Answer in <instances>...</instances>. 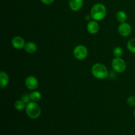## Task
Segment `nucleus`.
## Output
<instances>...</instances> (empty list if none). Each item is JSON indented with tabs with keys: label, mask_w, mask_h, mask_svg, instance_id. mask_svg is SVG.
Listing matches in <instances>:
<instances>
[{
	"label": "nucleus",
	"mask_w": 135,
	"mask_h": 135,
	"mask_svg": "<svg viewBox=\"0 0 135 135\" xmlns=\"http://www.w3.org/2000/svg\"><path fill=\"white\" fill-rule=\"evenodd\" d=\"M107 9L105 5L102 3H96L92 7L90 11L91 18L96 21H102L105 17Z\"/></svg>",
	"instance_id": "1"
},
{
	"label": "nucleus",
	"mask_w": 135,
	"mask_h": 135,
	"mask_svg": "<svg viewBox=\"0 0 135 135\" xmlns=\"http://www.w3.org/2000/svg\"><path fill=\"white\" fill-rule=\"evenodd\" d=\"M25 111L27 115L32 119L38 118L40 116L41 112H42L40 106L37 104V102L32 101L26 104Z\"/></svg>",
	"instance_id": "2"
},
{
	"label": "nucleus",
	"mask_w": 135,
	"mask_h": 135,
	"mask_svg": "<svg viewBox=\"0 0 135 135\" xmlns=\"http://www.w3.org/2000/svg\"><path fill=\"white\" fill-rule=\"evenodd\" d=\"M92 73L96 79L102 80L108 77V70L104 64L98 63L92 66Z\"/></svg>",
	"instance_id": "3"
},
{
	"label": "nucleus",
	"mask_w": 135,
	"mask_h": 135,
	"mask_svg": "<svg viewBox=\"0 0 135 135\" xmlns=\"http://www.w3.org/2000/svg\"><path fill=\"white\" fill-rule=\"evenodd\" d=\"M112 66L113 70L117 73L124 72L127 69L126 63L121 57H115L112 62Z\"/></svg>",
	"instance_id": "4"
},
{
	"label": "nucleus",
	"mask_w": 135,
	"mask_h": 135,
	"mask_svg": "<svg viewBox=\"0 0 135 135\" xmlns=\"http://www.w3.org/2000/svg\"><path fill=\"white\" fill-rule=\"evenodd\" d=\"M73 55L78 60H83L88 55V50L84 45H78L74 49Z\"/></svg>",
	"instance_id": "5"
},
{
	"label": "nucleus",
	"mask_w": 135,
	"mask_h": 135,
	"mask_svg": "<svg viewBox=\"0 0 135 135\" xmlns=\"http://www.w3.org/2000/svg\"><path fill=\"white\" fill-rule=\"evenodd\" d=\"M118 32L120 36L123 37H127L131 34L132 27L128 22H123L121 23V25L118 27Z\"/></svg>",
	"instance_id": "6"
},
{
	"label": "nucleus",
	"mask_w": 135,
	"mask_h": 135,
	"mask_svg": "<svg viewBox=\"0 0 135 135\" xmlns=\"http://www.w3.org/2000/svg\"><path fill=\"white\" fill-rule=\"evenodd\" d=\"M38 80L34 76H28L25 79V86L30 90H35L38 87Z\"/></svg>",
	"instance_id": "7"
},
{
	"label": "nucleus",
	"mask_w": 135,
	"mask_h": 135,
	"mask_svg": "<svg viewBox=\"0 0 135 135\" xmlns=\"http://www.w3.org/2000/svg\"><path fill=\"white\" fill-rule=\"evenodd\" d=\"M11 44L15 49L21 50L25 47L26 43L25 42V40L22 37L19 36H16L13 37L12 39Z\"/></svg>",
	"instance_id": "8"
},
{
	"label": "nucleus",
	"mask_w": 135,
	"mask_h": 135,
	"mask_svg": "<svg viewBox=\"0 0 135 135\" xmlns=\"http://www.w3.org/2000/svg\"><path fill=\"white\" fill-rule=\"evenodd\" d=\"M100 26L96 21H90L87 25V30L91 34H95L98 32Z\"/></svg>",
	"instance_id": "9"
},
{
	"label": "nucleus",
	"mask_w": 135,
	"mask_h": 135,
	"mask_svg": "<svg viewBox=\"0 0 135 135\" xmlns=\"http://www.w3.org/2000/svg\"><path fill=\"white\" fill-rule=\"evenodd\" d=\"M83 0H69V5L73 11H79L83 7Z\"/></svg>",
	"instance_id": "10"
},
{
	"label": "nucleus",
	"mask_w": 135,
	"mask_h": 135,
	"mask_svg": "<svg viewBox=\"0 0 135 135\" xmlns=\"http://www.w3.org/2000/svg\"><path fill=\"white\" fill-rule=\"evenodd\" d=\"M9 83V76L5 71L0 72V87L1 89L5 88Z\"/></svg>",
	"instance_id": "11"
},
{
	"label": "nucleus",
	"mask_w": 135,
	"mask_h": 135,
	"mask_svg": "<svg viewBox=\"0 0 135 135\" xmlns=\"http://www.w3.org/2000/svg\"><path fill=\"white\" fill-rule=\"evenodd\" d=\"M24 49L28 54H34L37 51V46L34 42H28L26 43Z\"/></svg>",
	"instance_id": "12"
},
{
	"label": "nucleus",
	"mask_w": 135,
	"mask_h": 135,
	"mask_svg": "<svg viewBox=\"0 0 135 135\" xmlns=\"http://www.w3.org/2000/svg\"><path fill=\"white\" fill-rule=\"evenodd\" d=\"M116 18L119 22L121 23H123V22H126L127 19V15L123 11H119L116 14Z\"/></svg>",
	"instance_id": "13"
},
{
	"label": "nucleus",
	"mask_w": 135,
	"mask_h": 135,
	"mask_svg": "<svg viewBox=\"0 0 135 135\" xmlns=\"http://www.w3.org/2000/svg\"><path fill=\"white\" fill-rule=\"evenodd\" d=\"M26 104L25 102L22 101V100H18L17 101H16L15 102L14 107L15 109L17 111H22L24 109H25L26 108Z\"/></svg>",
	"instance_id": "14"
},
{
	"label": "nucleus",
	"mask_w": 135,
	"mask_h": 135,
	"mask_svg": "<svg viewBox=\"0 0 135 135\" xmlns=\"http://www.w3.org/2000/svg\"><path fill=\"white\" fill-rule=\"evenodd\" d=\"M30 97H31L32 101L38 102L42 98V95H41L40 92L38 91L34 90L33 92H32V93H30Z\"/></svg>",
	"instance_id": "15"
},
{
	"label": "nucleus",
	"mask_w": 135,
	"mask_h": 135,
	"mask_svg": "<svg viewBox=\"0 0 135 135\" xmlns=\"http://www.w3.org/2000/svg\"><path fill=\"white\" fill-rule=\"evenodd\" d=\"M127 47L131 52L135 54V38H132L128 41Z\"/></svg>",
	"instance_id": "16"
},
{
	"label": "nucleus",
	"mask_w": 135,
	"mask_h": 135,
	"mask_svg": "<svg viewBox=\"0 0 135 135\" xmlns=\"http://www.w3.org/2000/svg\"><path fill=\"white\" fill-rule=\"evenodd\" d=\"M113 55L115 56V57H120L121 55H123V50L121 47H115L113 49Z\"/></svg>",
	"instance_id": "17"
},
{
	"label": "nucleus",
	"mask_w": 135,
	"mask_h": 135,
	"mask_svg": "<svg viewBox=\"0 0 135 135\" xmlns=\"http://www.w3.org/2000/svg\"><path fill=\"white\" fill-rule=\"evenodd\" d=\"M21 100L23 102H25L27 104L28 103H29L30 102L32 101L31 97H30V94L28 93L24 94L21 96Z\"/></svg>",
	"instance_id": "18"
},
{
	"label": "nucleus",
	"mask_w": 135,
	"mask_h": 135,
	"mask_svg": "<svg viewBox=\"0 0 135 135\" xmlns=\"http://www.w3.org/2000/svg\"><path fill=\"white\" fill-rule=\"evenodd\" d=\"M127 103L130 106H135V96H129L127 100Z\"/></svg>",
	"instance_id": "19"
},
{
	"label": "nucleus",
	"mask_w": 135,
	"mask_h": 135,
	"mask_svg": "<svg viewBox=\"0 0 135 135\" xmlns=\"http://www.w3.org/2000/svg\"><path fill=\"white\" fill-rule=\"evenodd\" d=\"M41 1L45 5H51L54 3V0H41Z\"/></svg>",
	"instance_id": "20"
},
{
	"label": "nucleus",
	"mask_w": 135,
	"mask_h": 135,
	"mask_svg": "<svg viewBox=\"0 0 135 135\" xmlns=\"http://www.w3.org/2000/svg\"><path fill=\"white\" fill-rule=\"evenodd\" d=\"M134 117H135V109H134Z\"/></svg>",
	"instance_id": "21"
}]
</instances>
